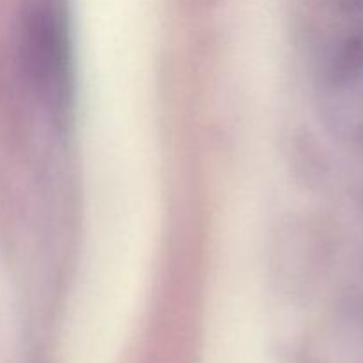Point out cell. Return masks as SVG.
<instances>
[{"instance_id": "6da1fadb", "label": "cell", "mask_w": 363, "mask_h": 363, "mask_svg": "<svg viewBox=\"0 0 363 363\" xmlns=\"http://www.w3.org/2000/svg\"><path fill=\"white\" fill-rule=\"evenodd\" d=\"M73 50L60 0H30L20 23V60L32 91L55 113H66L73 96Z\"/></svg>"}]
</instances>
